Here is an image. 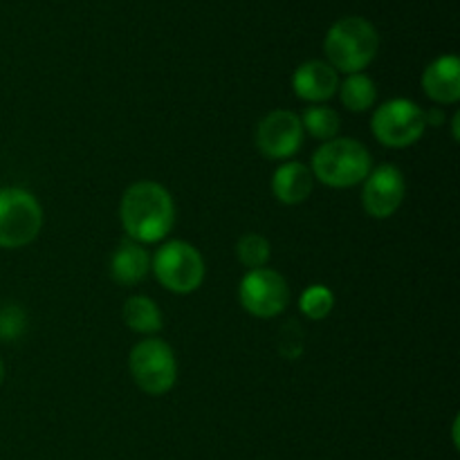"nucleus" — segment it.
<instances>
[{
  "instance_id": "13",
  "label": "nucleus",
  "mask_w": 460,
  "mask_h": 460,
  "mask_svg": "<svg viewBox=\"0 0 460 460\" xmlns=\"http://www.w3.org/2000/svg\"><path fill=\"white\" fill-rule=\"evenodd\" d=\"M314 187V175L301 162H283L272 175V193L283 205H301Z\"/></svg>"
},
{
  "instance_id": "9",
  "label": "nucleus",
  "mask_w": 460,
  "mask_h": 460,
  "mask_svg": "<svg viewBox=\"0 0 460 460\" xmlns=\"http://www.w3.org/2000/svg\"><path fill=\"white\" fill-rule=\"evenodd\" d=\"M404 193H407V182L398 166L382 164L371 169L362 189L364 211L377 220L391 218L402 207Z\"/></svg>"
},
{
  "instance_id": "6",
  "label": "nucleus",
  "mask_w": 460,
  "mask_h": 460,
  "mask_svg": "<svg viewBox=\"0 0 460 460\" xmlns=\"http://www.w3.org/2000/svg\"><path fill=\"white\" fill-rule=\"evenodd\" d=\"M151 270L160 286L173 295L196 292L205 281L202 254L187 241H169L151 259Z\"/></svg>"
},
{
  "instance_id": "15",
  "label": "nucleus",
  "mask_w": 460,
  "mask_h": 460,
  "mask_svg": "<svg viewBox=\"0 0 460 460\" xmlns=\"http://www.w3.org/2000/svg\"><path fill=\"white\" fill-rule=\"evenodd\" d=\"M124 323L139 335H155L162 331V310L153 299L144 295L130 296L121 310Z\"/></svg>"
},
{
  "instance_id": "7",
  "label": "nucleus",
  "mask_w": 460,
  "mask_h": 460,
  "mask_svg": "<svg viewBox=\"0 0 460 460\" xmlns=\"http://www.w3.org/2000/svg\"><path fill=\"white\" fill-rule=\"evenodd\" d=\"M425 111L411 99H391L376 108L371 130L382 146L407 148L425 135Z\"/></svg>"
},
{
  "instance_id": "1",
  "label": "nucleus",
  "mask_w": 460,
  "mask_h": 460,
  "mask_svg": "<svg viewBox=\"0 0 460 460\" xmlns=\"http://www.w3.org/2000/svg\"><path fill=\"white\" fill-rule=\"evenodd\" d=\"M119 220L130 241L139 245L160 243L175 225V205L162 184L142 180L130 184L119 202Z\"/></svg>"
},
{
  "instance_id": "11",
  "label": "nucleus",
  "mask_w": 460,
  "mask_h": 460,
  "mask_svg": "<svg viewBox=\"0 0 460 460\" xmlns=\"http://www.w3.org/2000/svg\"><path fill=\"white\" fill-rule=\"evenodd\" d=\"M292 90L304 102H328L340 90V75L328 61H305L292 75Z\"/></svg>"
},
{
  "instance_id": "3",
  "label": "nucleus",
  "mask_w": 460,
  "mask_h": 460,
  "mask_svg": "<svg viewBox=\"0 0 460 460\" xmlns=\"http://www.w3.org/2000/svg\"><path fill=\"white\" fill-rule=\"evenodd\" d=\"M373 169V157L362 142L350 137H335L323 142L314 151L313 171L314 178L332 189H349L362 184Z\"/></svg>"
},
{
  "instance_id": "2",
  "label": "nucleus",
  "mask_w": 460,
  "mask_h": 460,
  "mask_svg": "<svg viewBox=\"0 0 460 460\" xmlns=\"http://www.w3.org/2000/svg\"><path fill=\"white\" fill-rule=\"evenodd\" d=\"M323 49H326L328 63L337 72L358 75L376 58L380 49V36L367 18L346 16L328 30Z\"/></svg>"
},
{
  "instance_id": "20",
  "label": "nucleus",
  "mask_w": 460,
  "mask_h": 460,
  "mask_svg": "<svg viewBox=\"0 0 460 460\" xmlns=\"http://www.w3.org/2000/svg\"><path fill=\"white\" fill-rule=\"evenodd\" d=\"M27 328V317L22 313V308L18 305H4L0 310V340L4 341H13L25 332Z\"/></svg>"
},
{
  "instance_id": "4",
  "label": "nucleus",
  "mask_w": 460,
  "mask_h": 460,
  "mask_svg": "<svg viewBox=\"0 0 460 460\" xmlns=\"http://www.w3.org/2000/svg\"><path fill=\"white\" fill-rule=\"evenodd\" d=\"M128 368L133 382L146 395H164L178 382V359L164 340L146 337L130 349Z\"/></svg>"
},
{
  "instance_id": "12",
  "label": "nucleus",
  "mask_w": 460,
  "mask_h": 460,
  "mask_svg": "<svg viewBox=\"0 0 460 460\" xmlns=\"http://www.w3.org/2000/svg\"><path fill=\"white\" fill-rule=\"evenodd\" d=\"M422 90L431 102L452 106L460 99V61L454 54L434 58L422 72Z\"/></svg>"
},
{
  "instance_id": "17",
  "label": "nucleus",
  "mask_w": 460,
  "mask_h": 460,
  "mask_svg": "<svg viewBox=\"0 0 460 460\" xmlns=\"http://www.w3.org/2000/svg\"><path fill=\"white\" fill-rule=\"evenodd\" d=\"M304 133H310L313 137L328 142L335 139L340 133V115L328 106H310L305 108L304 115L299 117Z\"/></svg>"
},
{
  "instance_id": "16",
  "label": "nucleus",
  "mask_w": 460,
  "mask_h": 460,
  "mask_svg": "<svg viewBox=\"0 0 460 460\" xmlns=\"http://www.w3.org/2000/svg\"><path fill=\"white\" fill-rule=\"evenodd\" d=\"M340 99L344 103L346 111H353V112H364L376 103L377 99V88L373 84L371 76L362 75H349L344 79V84H340Z\"/></svg>"
},
{
  "instance_id": "5",
  "label": "nucleus",
  "mask_w": 460,
  "mask_h": 460,
  "mask_svg": "<svg viewBox=\"0 0 460 460\" xmlns=\"http://www.w3.org/2000/svg\"><path fill=\"white\" fill-rule=\"evenodd\" d=\"M43 227V209L27 189H0V247L18 250L39 236Z\"/></svg>"
},
{
  "instance_id": "8",
  "label": "nucleus",
  "mask_w": 460,
  "mask_h": 460,
  "mask_svg": "<svg viewBox=\"0 0 460 460\" xmlns=\"http://www.w3.org/2000/svg\"><path fill=\"white\" fill-rule=\"evenodd\" d=\"M241 305L259 319H272L281 314L290 304V288L286 279L268 268L250 270L238 286Z\"/></svg>"
},
{
  "instance_id": "14",
  "label": "nucleus",
  "mask_w": 460,
  "mask_h": 460,
  "mask_svg": "<svg viewBox=\"0 0 460 460\" xmlns=\"http://www.w3.org/2000/svg\"><path fill=\"white\" fill-rule=\"evenodd\" d=\"M148 270H151V254L139 243L128 238L112 252L111 274L121 286H135V283L144 281Z\"/></svg>"
},
{
  "instance_id": "19",
  "label": "nucleus",
  "mask_w": 460,
  "mask_h": 460,
  "mask_svg": "<svg viewBox=\"0 0 460 460\" xmlns=\"http://www.w3.org/2000/svg\"><path fill=\"white\" fill-rule=\"evenodd\" d=\"M301 313L313 322H322L335 308V295L326 286H310L305 288L299 299Z\"/></svg>"
},
{
  "instance_id": "21",
  "label": "nucleus",
  "mask_w": 460,
  "mask_h": 460,
  "mask_svg": "<svg viewBox=\"0 0 460 460\" xmlns=\"http://www.w3.org/2000/svg\"><path fill=\"white\" fill-rule=\"evenodd\" d=\"M425 119H427V124L440 126L445 121V112L440 111V108H431L429 112H425Z\"/></svg>"
},
{
  "instance_id": "18",
  "label": "nucleus",
  "mask_w": 460,
  "mask_h": 460,
  "mask_svg": "<svg viewBox=\"0 0 460 460\" xmlns=\"http://www.w3.org/2000/svg\"><path fill=\"white\" fill-rule=\"evenodd\" d=\"M270 241L261 234H245V236L238 238L236 245V256L245 268L259 270L265 268L270 261Z\"/></svg>"
},
{
  "instance_id": "22",
  "label": "nucleus",
  "mask_w": 460,
  "mask_h": 460,
  "mask_svg": "<svg viewBox=\"0 0 460 460\" xmlns=\"http://www.w3.org/2000/svg\"><path fill=\"white\" fill-rule=\"evenodd\" d=\"M3 382H4V364L3 359H0V386H3Z\"/></svg>"
},
{
  "instance_id": "10",
  "label": "nucleus",
  "mask_w": 460,
  "mask_h": 460,
  "mask_svg": "<svg viewBox=\"0 0 460 460\" xmlns=\"http://www.w3.org/2000/svg\"><path fill=\"white\" fill-rule=\"evenodd\" d=\"M301 144H304V126L295 112L274 111L259 121L256 146L270 160H290Z\"/></svg>"
}]
</instances>
